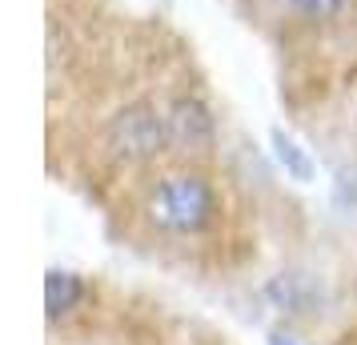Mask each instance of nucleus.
<instances>
[{"label": "nucleus", "mask_w": 357, "mask_h": 345, "mask_svg": "<svg viewBox=\"0 0 357 345\" xmlns=\"http://www.w3.org/2000/svg\"><path fill=\"white\" fill-rule=\"evenodd\" d=\"M49 345H233L221 333L161 313V305H100L77 273H49Z\"/></svg>", "instance_id": "f257e3e1"}, {"label": "nucleus", "mask_w": 357, "mask_h": 345, "mask_svg": "<svg viewBox=\"0 0 357 345\" xmlns=\"http://www.w3.org/2000/svg\"><path fill=\"white\" fill-rule=\"evenodd\" d=\"M141 217H145V225L153 233L173 237V241L205 237L221 221V193L201 169L165 173V177L145 185Z\"/></svg>", "instance_id": "f03ea898"}, {"label": "nucleus", "mask_w": 357, "mask_h": 345, "mask_svg": "<svg viewBox=\"0 0 357 345\" xmlns=\"http://www.w3.org/2000/svg\"><path fill=\"white\" fill-rule=\"evenodd\" d=\"M100 145L113 164H129V169L165 161L169 148H177L169 109H157L153 100H125L121 109L109 113L105 129H100Z\"/></svg>", "instance_id": "7ed1b4c3"}, {"label": "nucleus", "mask_w": 357, "mask_h": 345, "mask_svg": "<svg viewBox=\"0 0 357 345\" xmlns=\"http://www.w3.org/2000/svg\"><path fill=\"white\" fill-rule=\"evenodd\" d=\"M169 125H173V145L189 157H209L217 148V116L193 93L169 100Z\"/></svg>", "instance_id": "20e7f679"}, {"label": "nucleus", "mask_w": 357, "mask_h": 345, "mask_svg": "<svg viewBox=\"0 0 357 345\" xmlns=\"http://www.w3.org/2000/svg\"><path fill=\"white\" fill-rule=\"evenodd\" d=\"M273 145H277V157H281V164H285V173H289L293 181H309L313 177V161H309V153L293 137L273 132Z\"/></svg>", "instance_id": "39448f33"}, {"label": "nucleus", "mask_w": 357, "mask_h": 345, "mask_svg": "<svg viewBox=\"0 0 357 345\" xmlns=\"http://www.w3.org/2000/svg\"><path fill=\"white\" fill-rule=\"evenodd\" d=\"M285 4H289V13H297L309 24H329L349 8V0H285Z\"/></svg>", "instance_id": "423d86ee"}]
</instances>
